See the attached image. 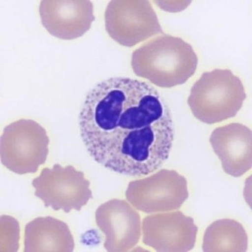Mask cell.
I'll list each match as a JSON object with an SVG mask.
<instances>
[{
	"label": "cell",
	"instance_id": "obj_1",
	"mask_svg": "<svg viewBox=\"0 0 252 252\" xmlns=\"http://www.w3.org/2000/svg\"><path fill=\"white\" fill-rule=\"evenodd\" d=\"M79 122L90 156L113 172L147 176L160 168L171 152V112L144 81L124 77L101 81L88 93Z\"/></svg>",
	"mask_w": 252,
	"mask_h": 252
},
{
	"label": "cell",
	"instance_id": "obj_2",
	"mask_svg": "<svg viewBox=\"0 0 252 252\" xmlns=\"http://www.w3.org/2000/svg\"><path fill=\"white\" fill-rule=\"evenodd\" d=\"M198 62L190 44L164 34L136 49L131 66L137 76L157 87L170 88L186 83L196 72Z\"/></svg>",
	"mask_w": 252,
	"mask_h": 252
},
{
	"label": "cell",
	"instance_id": "obj_3",
	"mask_svg": "<svg viewBox=\"0 0 252 252\" xmlns=\"http://www.w3.org/2000/svg\"><path fill=\"white\" fill-rule=\"evenodd\" d=\"M247 94L241 79L228 69L205 72L190 89L188 104L196 119L206 124L237 115Z\"/></svg>",
	"mask_w": 252,
	"mask_h": 252
},
{
	"label": "cell",
	"instance_id": "obj_4",
	"mask_svg": "<svg viewBox=\"0 0 252 252\" xmlns=\"http://www.w3.org/2000/svg\"><path fill=\"white\" fill-rule=\"evenodd\" d=\"M50 139L36 121L21 119L7 125L1 137V160L5 167L23 175L37 172L45 163Z\"/></svg>",
	"mask_w": 252,
	"mask_h": 252
},
{
	"label": "cell",
	"instance_id": "obj_5",
	"mask_svg": "<svg viewBox=\"0 0 252 252\" xmlns=\"http://www.w3.org/2000/svg\"><path fill=\"white\" fill-rule=\"evenodd\" d=\"M32 186L35 196L44 206L67 213L80 211L93 197L90 182L83 172L71 165L63 167L56 164L51 169L44 168Z\"/></svg>",
	"mask_w": 252,
	"mask_h": 252
},
{
	"label": "cell",
	"instance_id": "obj_6",
	"mask_svg": "<svg viewBox=\"0 0 252 252\" xmlns=\"http://www.w3.org/2000/svg\"><path fill=\"white\" fill-rule=\"evenodd\" d=\"M189 196L188 181L176 170L162 169L129 182L126 197L138 210L146 213L180 208Z\"/></svg>",
	"mask_w": 252,
	"mask_h": 252
},
{
	"label": "cell",
	"instance_id": "obj_7",
	"mask_svg": "<svg viewBox=\"0 0 252 252\" xmlns=\"http://www.w3.org/2000/svg\"><path fill=\"white\" fill-rule=\"evenodd\" d=\"M108 34L121 45L131 47L163 34L157 15L148 1H111L105 12Z\"/></svg>",
	"mask_w": 252,
	"mask_h": 252
},
{
	"label": "cell",
	"instance_id": "obj_8",
	"mask_svg": "<svg viewBox=\"0 0 252 252\" xmlns=\"http://www.w3.org/2000/svg\"><path fill=\"white\" fill-rule=\"evenodd\" d=\"M142 242L158 252H188L196 243L198 227L181 211L150 215L142 224Z\"/></svg>",
	"mask_w": 252,
	"mask_h": 252
},
{
	"label": "cell",
	"instance_id": "obj_9",
	"mask_svg": "<svg viewBox=\"0 0 252 252\" xmlns=\"http://www.w3.org/2000/svg\"><path fill=\"white\" fill-rule=\"evenodd\" d=\"M95 219L105 235L107 251H129L139 242L141 218L126 201L115 199L104 203L96 210Z\"/></svg>",
	"mask_w": 252,
	"mask_h": 252
},
{
	"label": "cell",
	"instance_id": "obj_10",
	"mask_svg": "<svg viewBox=\"0 0 252 252\" xmlns=\"http://www.w3.org/2000/svg\"><path fill=\"white\" fill-rule=\"evenodd\" d=\"M39 12L46 30L64 40L81 37L95 20L94 6L90 1H42Z\"/></svg>",
	"mask_w": 252,
	"mask_h": 252
},
{
	"label": "cell",
	"instance_id": "obj_11",
	"mask_svg": "<svg viewBox=\"0 0 252 252\" xmlns=\"http://www.w3.org/2000/svg\"><path fill=\"white\" fill-rule=\"evenodd\" d=\"M210 142L227 174L240 177L251 169L252 131L247 126L232 123L217 128Z\"/></svg>",
	"mask_w": 252,
	"mask_h": 252
},
{
	"label": "cell",
	"instance_id": "obj_12",
	"mask_svg": "<svg viewBox=\"0 0 252 252\" xmlns=\"http://www.w3.org/2000/svg\"><path fill=\"white\" fill-rule=\"evenodd\" d=\"M24 252H72L75 243L66 223L51 217H39L28 223Z\"/></svg>",
	"mask_w": 252,
	"mask_h": 252
},
{
	"label": "cell",
	"instance_id": "obj_13",
	"mask_svg": "<svg viewBox=\"0 0 252 252\" xmlns=\"http://www.w3.org/2000/svg\"><path fill=\"white\" fill-rule=\"evenodd\" d=\"M249 239L241 223L232 219L215 221L205 231L204 252H246Z\"/></svg>",
	"mask_w": 252,
	"mask_h": 252
},
{
	"label": "cell",
	"instance_id": "obj_14",
	"mask_svg": "<svg viewBox=\"0 0 252 252\" xmlns=\"http://www.w3.org/2000/svg\"><path fill=\"white\" fill-rule=\"evenodd\" d=\"M20 225L8 215L1 217V252H17L19 249Z\"/></svg>",
	"mask_w": 252,
	"mask_h": 252
}]
</instances>
